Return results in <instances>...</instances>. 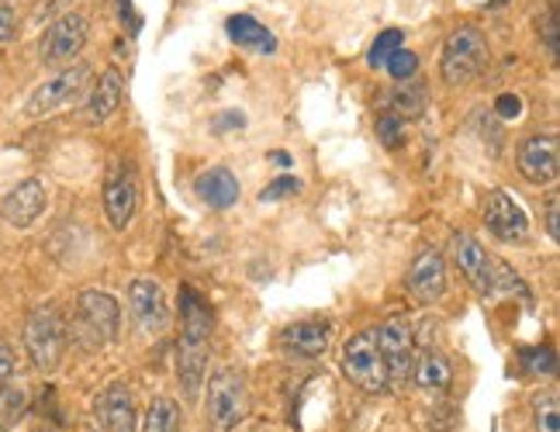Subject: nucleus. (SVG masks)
<instances>
[{"label":"nucleus","mask_w":560,"mask_h":432,"mask_svg":"<svg viewBox=\"0 0 560 432\" xmlns=\"http://www.w3.org/2000/svg\"><path fill=\"white\" fill-rule=\"evenodd\" d=\"M208 353H211V312L208 301L194 291H180V342H177V377L184 384L187 398H198L205 387L208 371Z\"/></svg>","instance_id":"nucleus-1"},{"label":"nucleus","mask_w":560,"mask_h":432,"mask_svg":"<svg viewBox=\"0 0 560 432\" xmlns=\"http://www.w3.org/2000/svg\"><path fill=\"white\" fill-rule=\"evenodd\" d=\"M121 326V305L104 291H80L77 305H73V318L67 322L70 339L80 346V350L97 353L104 346H112Z\"/></svg>","instance_id":"nucleus-2"},{"label":"nucleus","mask_w":560,"mask_h":432,"mask_svg":"<svg viewBox=\"0 0 560 432\" xmlns=\"http://www.w3.org/2000/svg\"><path fill=\"white\" fill-rule=\"evenodd\" d=\"M70 329L56 305H38L25 322V350L38 374H52L67 360Z\"/></svg>","instance_id":"nucleus-3"},{"label":"nucleus","mask_w":560,"mask_h":432,"mask_svg":"<svg viewBox=\"0 0 560 432\" xmlns=\"http://www.w3.org/2000/svg\"><path fill=\"white\" fill-rule=\"evenodd\" d=\"M339 366H342V377H347L353 387H360L363 395H384L387 387H392L374 329H360L357 336L342 342Z\"/></svg>","instance_id":"nucleus-4"},{"label":"nucleus","mask_w":560,"mask_h":432,"mask_svg":"<svg viewBox=\"0 0 560 432\" xmlns=\"http://www.w3.org/2000/svg\"><path fill=\"white\" fill-rule=\"evenodd\" d=\"M205 387H208L205 412L211 432L240 429V422L249 416V377L243 371H235V366H225V371L211 374Z\"/></svg>","instance_id":"nucleus-5"},{"label":"nucleus","mask_w":560,"mask_h":432,"mask_svg":"<svg viewBox=\"0 0 560 432\" xmlns=\"http://www.w3.org/2000/svg\"><path fill=\"white\" fill-rule=\"evenodd\" d=\"M488 38L478 32V28H457L450 32L446 46H443V59H440V73H443V83L450 86H464L478 77L485 67H488Z\"/></svg>","instance_id":"nucleus-6"},{"label":"nucleus","mask_w":560,"mask_h":432,"mask_svg":"<svg viewBox=\"0 0 560 432\" xmlns=\"http://www.w3.org/2000/svg\"><path fill=\"white\" fill-rule=\"evenodd\" d=\"M91 67H83V62H77V67H62L52 80H46L42 86H35V94L25 101V115L28 118H49L56 112H62V107L77 104L83 94L91 91Z\"/></svg>","instance_id":"nucleus-7"},{"label":"nucleus","mask_w":560,"mask_h":432,"mask_svg":"<svg viewBox=\"0 0 560 432\" xmlns=\"http://www.w3.org/2000/svg\"><path fill=\"white\" fill-rule=\"evenodd\" d=\"M450 256H454V264H457V270L467 277V284L478 291V294H494L502 288V267L494 264V259L488 256V249L474 240V235H467V232H454L450 235Z\"/></svg>","instance_id":"nucleus-8"},{"label":"nucleus","mask_w":560,"mask_h":432,"mask_svg":"<svg viewBox=\"0 0 560 432\" xmlns=\"http://www.w3.org/2000/svg\"><path fill=\"white\" fill-rule=\"evenodd\" d=\"M377 346L387 363V381L392 387H405V381H412V366H416V332L408 318H387L384 326L374 329Z\"/></svg>","instance_id":"nucleus-9"},{"label":"nucleus","mask_w":560,"mask_h":432,"mask_svg":"<svg viewBox=\"0 0 560 432\" xmlns=\"http://www.w3.org/2000/svg\"><path fill=\"white\" fill-rule=\"evenodd\" d=\"M88 46V17L83 14H62L42 35L38 56L46 67H73V59Z\"/></svg>","instance_id":"nucleus-10"},{"label":"nucleus","mask_w":560,"mask_h":432,"mask_svg":"<svg viewBox=\"0 0 560 432\" xmlns=\"http://www.w3.org/2000/svg\"><path fill=\"white\" fill-rule=\"evenodd\" d=\"M139 211V180H136V170L128 163H118L112 170V177L104 184V214L112 222L115 232H125L132 225Z\"/></svg>","instance_id":"nucleus-11"},{"label":"nucleus","mask_w":560,"mask_h":432,"mask_svg":"<svg viewBox=\"0 0 560 432\" xmlns=\"http://www.w3.org/2000/svg\"><path fill=\"white\" fill-rule=\"evenodd\" d=\"M485 225L499 243H523L529 235L526 211L515 205L505 190H491L485 205Z\"/></svg>","instance_id":"nucleus-12"},{"label":"nucleus","mask_w":560,"mask_h":432,"mask_svg":"<svg viewBox=\"0 0 560 432\" xmlns=\"http://www.w3.org/2000/svg\"><path fill=\"white\" fill-rule=\"evenodd\" d=\"M408 291L419 305H436L446 294V259L440 249H422L408 267Z\"/></svg>","instance_id":"nucleus-13"},{"label":"nucleus","mask_w":560,"mask_h":432,"mask_svg":"<svg viewBox=\"0 0 560 432\" xmlns=\"http://www.w3.org/2000/svg\"><path fill=\"white\" fill-rule=\"evenodd\" d=\"M520 173L536 184H553L557 173H560V145H557V136H529L523 145H520Z\"/></svg>","instance_id":"nucleus-14"},{"label":"nucleus","mask_w":560,"mask_h":432,"mask_svg":"<svg viewBox=\"0 0 560 432\" xmlns=\"http://www.w3.org/2000/svg\"><path fill=\"white\" fill-rule=\"evenodd\" d=\"M94 419L104 432H136L139 412L132 392L125 384H107L94 401Z\"/></svg>","instance_id":"nucleus-15"},{"label":"nucleus","mask_w":560,"mask_h":432,"mask_svg":"<svg viewBox=\"0 0 560 432\" xmlns=\"http://www.w3.org/2000/svg\"><path fill=\"white\" fill-rule=\"evenodd\" d=\"M128 305H132V315L139 318V326L145 332H163L170 326V312H166V294L156 280L139 277L128 284Z\"/></svg>","instance_id":"nucleus-16"},{"label":"nucleus","mask_w":560,"mask_h":432,"mask_svg":"<svg viewBox=\"0 0 560 432\" xmlns=\"http://www.w3.org/2000/svg\"><path fill=\"white\" fill-rule=\"evenodd\" d=\"M49 205V190L42 180H25V184H18L8 198H4V222L11 229H32L38 219H42V211H46Z\"/></svg>","instance_id":"nucleus-17"},{"label":"nucleus","mask_w":560,"mask_h":432,"mask_svg":"<svg viewBox=\"0 0 560 432\" xmlns=\"http://www.w3.org/2000/svg\"><path fill=\"white\" fill-rule=\"evenodd\" d=\"M121 97H125V77H121V70L112 67V70H104L101 80L91 86V97H88V107H83V115H88L91 125H101L118 112Z\"/></svg>","instance_id":"nucleus-18"},{"label":"nucleus","mask_w":560,"mask_h":432,"mask_svg":"<svg viewBox=\"0 0 560 432\" xmlns=\"http://www.w3.org/2000/svg\"><path fill=\"white\" fill-rule=\"evenodd\" d=\"M194 190H198V198L208 205V208H232L240 201V180H235V173L229 166H211L205 170L198 180H194Z\"/></svg>","instance_id":"nucleus-19"},{"label":"nucleus","mask_w":560,"mask_h":432,"mask_svg":"<svg viewBox=\"0 0 560 432\" xmlns=\"http://www.w3.org/2000/svg\"><path fill=\"white\" fill-rule=\"evenodd\" d=\"M280 346L288 353L301 357V360H315L329 350V326L326 322H298V326H288L284 336H280Z\"/></svg>","instance_id":"nucleus-20"},{"label":"nucleus","mask_w":560,"mask_h":432,"mask_svg":"<svg viewBox=\"0 0 560 432\" xmlns=\"http://www.w3.org/2000/svg\"><path fill=\"white\" fill-rule=\"evenodd\" d=\"M229 38L235 42L240 49H249V52H273L277 49V38L260 25L256 17H249V14H235V17H229Z\"/></svg>","instance_id":"nucleus-21"},{"label":"nucleus","mask_w":560,"mask_h":432,"mask_svg":"<svg viewBox=\"0 0 560 432\" xmlns=\"http://www.w3.org/2000/svg\"><path fill=\"white\" fill-rule=\"evenodd\" d=\"M412 377L422 392H446L454 384V371H450V360L436 350H425L422 357H416Z\"/></svg>","instance_id":"nucleus-22"},{"label":"nucleus","mask_w":560,"mask_h":432,"mask_svg":"<svg viewBox=\"0 0 560 432\" xmlns=\"http://www.w3.org/2000/svg\"><path fill=\"white\" fill-rule=\"evenodd\" d=\"M422 112H425V86L416 77L398 80V91L392 94V115L405 121V118H419Z\"/></svg>","instance_id":"nucleus-23"},{"label":"nucleus","mask_w":560,"mask_h":432,"mask_svg":"<svg viewBox=\"0 0 560 432\" xmlns=\"http://www.w3.org/2000/svg\"><path fill=\"white\" fill-rule=\"evenodd\" d=\"M142 432H180V405L174 398H156L145 408Z\"/></svg>","instance_id":"nucleus-24"},{"label":"nucleus","mask_w":560,"mask_h":432,"mask_svg":"<svg viewBox=\"0 0 560 432\" xmlns=\"http://www.w3.org/2000/svg\"><path fill=\"white\" fill-rule=\"evenodd\" d=\"M28 408V392L18 384H4L0 387V432H11L18 425V419L25 416Z\"/></svg>","instance_id":"nucleus-25"},{"label":"nucleus","mask_w":560,"mask_h":432,"mask_svg":"<svg viewBox=\"0 0 560 432\" xmlns=\"http://www.w3.org/2000/svg\"><path fill=\"white\" fill-rule=\"evenodd\" d=\"M533 425H536V432H560V398H557V392L533 398Z\"/></svg>","instance_id":"nucleus-26"},{"label":"nucleus","mask_w":560,"mask_h":432,"mask_svg":"<svg viewBox=\"0 0 560 432\" xmlns=\"http://www.w3.org/2000/svg\"><path fill=\"white\" fill-rule=\"evenodd\" d=\"M401 42H405L401 28H387V32H381V35H377V42L371 46L368 62H371L374 70H384V62L392 59V52H398V49H401Z\"/></svg>","instance_id":"nucleus-27"},{"label":"nucleus","mask_w":560,"mask_h":432,"mask_svg":"<svg viewBox=\"0 0 560 432\" xmlns=\"http://www.w3.org/2000/svg\"><path fill=\"white\" fill-rule=\"evenodd\" d=\"M377 139H381L387 149H398V145L405 142V121H401L398 115H392V112H384V115L377 118Z\"/></svg>","instance_id":"nucleus-28"},{"label":"nucleus","mask_w":560,"mask_h":432,"mask_svg":"<svg viewBox=\"0 0 560 432\" xmlns=\"http://www.w3.org/2000/svg\"><path fill=\"white\" fill-rule=\"evenodd\" d=\"M384 70L392 73L395 80H408V77L419 73V56L408 52V49H398V52H392V59L384 62Z\"/></svg>","instance_id":"nucleus-29"},{"label":"nucleus","mask_w":560,"mask_h":432,"mask_svg":"<svg viewBox=\"0 0 560 432\" xmlns=\"http://www.w3.org/2000/svg\"><path fill=\"white\" fill-rule=\"evenodd\" d=\"M298 190H301V184L294 177H280V180H273V184L264 187L260 198L264 201H280V198H288V194H298Z\"/></svg>","instance_id":"nucleus-30"},{"label":"nucleus","mask_w":560,"mask_h":432,"mask_svg":"<svg viewBox=\"0 0 560 432\" xmlns=\"http://www.w3.org/2000/svg\"><path fill=\"white\" fill-rule=\"evenodd\" d=\"M494 112H499L505 121H512V118H520V115H523V101L515 97V94H502L499 101H494Z\"/></svg>","instance_id":"nucleus-31"},{"label":"nucleus","mask_w":560,"mask_h":432,"mask_svg":"<svg viewBox=\"0 0 560 432\" xmlns=\"http://www.w3.org/2000/svg\"><path fill=\"white\" fill-rule=\"evenodd\" d=\"M11 377H14V350L0 339V387L11 384Z\"/></svg>","instance_id":"nucleus-32"},{"label":"nucleus","mask_w":560,"mask_h":432,"mask_svg":"<svg viewBox=\"0 0 560 432\" xmlns=\"http://www.w3.org/2000/svg\"><path fill=\"white\" fill-rule=\"evenodd\" d=\"M540 32L547 35V49H550V56L557 52V8L550 4L547 8V17L540 21Z\"/></svg>","instance_id":"nucleus-33"},{"label":"nucleus","mask_w":560,"mask_h":432,"mask_svg":"<svg viewBox=\"0 0 560 432\" xmlns=\"http://www.w3.org/2000/svg\"><path fill=\"white\" fill-rule=\"evenodd\" d=\"M529 360H526V366H529V371H553V353L550 350H529L526 353Z\"/></svg>","instance_id":"nucleus-34"},{"label":"nucleus","mask_w":560,"mask_h":432,"mask_svg":"<svg viewBox=\"0 0 560 432\" xmlns=\"http://www.w3.org/2000/svg\"><path fill=\"white\" fill-rule=\"evenodd\" d=\"M14 32H18V14L8 4H0V42L14 38Z\"/></svg>","instance_id":"nucleus-35"},{"label":"nucleus","mask_w":560,"mask_h":432,"mask_svg":"<svg viewBox=\"0 0 560 432\" xmlns=\"http://www.w3.org/2000/svg\"><path fill=\"white\" fill-rule=\"evenodd\" d=\"M557 219H560V198H550V205H547V232H550V240H553V243L560 240Z\"/></svg>","instance_id":"nucleus-36"},{"label":"nucleus","mask_w":560,"mask_h":432,"mask_svg":"<svg viewBox=\"0 0 560 432\" xmlns=\"http://www.w3.org/2000/svg\"><path fill=\"white\" fill-rule=\"evenodd\" d=\"M229 125H243V115H229V118L219 121V128H229Z\"/></svg>","instance_id":"nucleus-37"},{"label":"nucleus","mask_w":560,"mask_h":432,"mask_svg":"<svg viewBox=\"0 0 560 432\" xmlns=\"http://www.w3.org/2000/svg\"><path fill=\"white\" fill-rule=\"evenodd\" d=\"M270 160H273L277 166H288V163H291V156H288V153H270Z\"/></svg>","instance_id":"nucleus-38"},{"label":"nucleus","mask_w":560,"mask_h":432,"mask_svg":"<svg viewBox=\"0 0 560 432\" xmlns=\"http://www.w3.org/2000/svg\"><path fill=\"white\" fill-rule=\"evenodd\" d=\"M35 432H56V429H35Z\"/></svg>","instance_id":"nucleus-39"}]
</instances>
